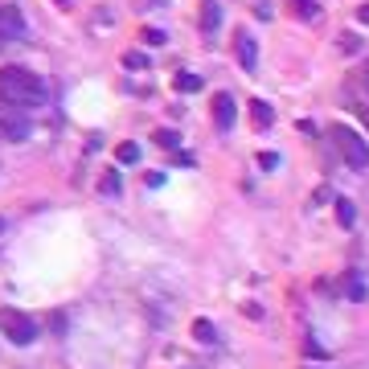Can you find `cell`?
Segmentation results:
<instances>
[{
	"label": "cell",
	"instance_id": "1",
	"mask_svg": "<svg viewBox=\"0 0 369 369\" xmlns=\"http://www.w3.org/2000/svg\"><path fill=\"white\" fill-rule=\"evenodd\" d=\"M49 98V87L42 74L25 70V66H4L0 70V103L12 107V111H25V107H42Z\"/></svg>",
	"mask_w": 369,
	"mask_h": 369
},
{
	"label": "cell",
	"instance_id": "2",
	"mask_svg": "<svg viewBox=\"0 0 369 369\" xmlns=\"http://www.w3.org/2000/svg\"><path fill=\"white\" fill-rule=\"evenodd\" d=\"M328 136H332V148L341 152V160L349 169H369V144L361 139V132H353L349 123H332Z\"/></svg>",
	"mask_w": 369,
	"mask_h": 369
},
{
	"label": "cell",
	"instance_id": "3",
	"mask_svg": "<svg viewBox=\"0 0 369 369\" xmlns=\"http://www.w3.org/2000/svg\"><path fill=\"white\" fill-rule=\"evenodd\" d=\"M0 332H4L12 345H33V341H37V324L29 320L25 312H0Z\"/></svg>",
	"mask_w": 369,
	"mask_h": 369
},
{
	"label": "cell",
	"instance_id": "4",
	"mask_svg": "<svg viewBox=\"0 0 369 369\" xmlns=\"http://www.w3.org/2000/svg\"><path fill=\"white\" fill-rule=\"evenodd\" d=\"M21 37H25V17L12 4H0V46L21 42Z\"/></svg>",
	"mask_w": 369,
	"mask_h": 369
},
{
	"label": "cell",
	"instance_id": "5",
	"mask_svg": "<svg viewBox=\"0 0 369 369\" xmlns=\"http://www.w3.org/2000/svg\"><path fill=\"white\" fill-rule=\"evenodd\" d=\"M29 136V119L25 115H0V139H8V144H21V139Z\"/></svg>",
	"mask_w": 369,
	"mask_h": 369
},
{
	"label": "cell",
	"instance_id": "6",
	"mask_svg": "<svg viewBox=\"0 0 369 369\" xmlns=\"http://www.w3.org/2000/svg\"><path fill=\"white\" fill-rule=\"evenodd\" d=\"M238 66L246 70V74H255V66H259V46H255V37L250 33H238Z\"/></svg>",
	"mask_w": 369,
	"mask_h": 369
},
{
	"label": "cell",
	"instance_id": "7",
	"mask_svg": "<svg viewBox=\"0 0 369 369\" xmlns=\"http://www.w3.org/2000/svg\"><path fill=\"white\" fill-rule=\"evenodd\" d=\"M250 123H255L259 132H267V128L275 123V107H271L267 98H250Z\"/></svg>",
	"mask_w": 369,
	"mask_h": 369
},
{
	"label": "cell",
	"instance_id": "8",
	"mask_svg": "<svg viewBox=\"0 0 369 369\" xmlns=\"http://www.w3.org/2000/svg\"><path fill=\"white\" fill-rule=\"evenodd\" d=\"M214 123H218L222 132H230V128H234V98L226 91L214 98Z\"/></svg>",
	"mask_w": 369,
	"mask_h": 369
},
{
	"label": "cell",
	"instance_id": "9",
	"mask_svg": "<svg viewBox=\"0 0 369 369\" xmlns=\"http://www.w3.org/2000/svg\"><path fill=\"white\" fill-rule=\"evenodd\" d=\"M218 25H222V4L218 0H201V29L218 33Z\"/></svg>",
	"mask_w": 369,
	"mask_h": 369
},
{
	"label": "cell",
	"instance_id": "10",
	"mask_svg": "<svg viewBox=\"0 0 369 369\" xmlns=\"http://www.w3.org/2000/svg\"><path fill=\"white\" fill-rule=\"evenodd\" d=\"M336 222H341L345 230H353V222H357V205H353L349 197H336Z\"/></svg>",
	"mask_w": 369,
	"mask_h": 369
},
{
	"label": "cell",
	"instance_id": "11",
	"mask_svg": "<svg viewBox=\"0 0 369 369\" xmlns=\"http://www.w3.org/2000/svg\"><path fill=\"white\" fill-rule=\"evenodd\" d=\"M173 87H177V91H201V87H205V78H201V74H189V70H181V74H177V78H173Z\"/></svg>",
	"mask_w": 369,
	"mask_h": 369
},
{
	"label": "cell",
	"instance_id": "12",
	"mask_svg": "<svg viewBox=\"0 0 369 369\" xmlns=\"http://www.w3.org/2000/svg\"><path fill=\"white\" fill-rule=\"evenodd\" d=\"M193 336H197L201 345H214V341H218V328L201 316V320H193Z\"/></svg>",
	"mask_w": 369,
	"mask_h": 369
},
{
	"label": "cell",
	"instance_id": "13",
	"mask_svg": "<svg viewBox=\"0 0 369 369\" xmlns=\"http://www.w3.org/2000/svg\"><path fill=\"white\" fill-rule=\"evenodd\" d=\"M98 193H103V197H119V193H123V177H119V173H107V177L98 181Z\"/></svg>",
	"mask_w": 369,
	"mask_h": 369
},
{
	"label": "cell",
	"instance_id": "14",
	"mask_svg": "<svg viewBox=\"0 0 369 369\" xmlns=\"http://www.w3.org/2000/svg\"><path fill=\"white\" fill-rule=\"evenodd\" d=\"M291 8H295L300 21H312V17L320 12V0H291Z\"/></svg>",
	"mask_w": 369,
	"mask_h": 369
},
{
	"label": "cell",
	"instance_id": "15",
	"mask_svg": "<svg viewBox=\"0 0 369 369\" xmlns=\"http://www.w3.org/2000/svg\"><path fill=\"white\" fill-rule=\"evenodd\" d=\"M115 160H119V164H136L139 160V144H119V148H115Z\"/></svg>",
	"mask_w": 369,
	"mask_h": 369
},
{
	"label": "cell",
	"instance_id": "16",
	"mask_svg": "<svg viewBox=\"0 0 369 369\" xmlns=\"http://www.w3.org/2000/svg\"><path fill=\"white\" fill-rule=\"evenodd\" d=\"M123 66H132V70H144V66H148V58H144L139 49H128V53H123Z\"/></svg>",
	"mask_w": 369,
	"mask_h": 369
},
{
	"label": "cell",
	"instance_id": "17",
	"mask_svg": "<svg viewBox=\"0 0 369 369\" xmlns=\"http://www.w3.org/2000/svg\"><path fill=\"white\" fill-rule=\"evenodd\" d=\"M156 144H160V148H169V152H177L181 136H177V132H156Z\"/></svg>",
	"mask_w": 369,
	"mask_h": 369
},
{
	"label": "cell",
	"instance_id": "18",
	"mask_svg": "<svg viewBox=\"0 0 369 369\" xmlns=\"http://www.w3.org/2000/svg\"><path fill=\"white\" fill-rule=\"evenodd\" d=\"M169 37L160 33V29H144V46H164Z\"/></svg>",
	"mask_w": 369,
	"mask_h": 369
},
{
	"label": "cell",
	"instance_id": "19",
	"mask_svg": "<svg viewBox=\"0 0 369 369\" xmlns=\"http://www.w3.org/2000/svg\"><path fill=\"white\" fill-rule=\"evenodd\" d=\"M349 295H353V300H366V287H361L357 279H349Z\"/></svg>",
	"mask_w": 369,
	"mask_h": 369
},
{
	"label": "cell",
	"instance_id": "20",
	"mask_svg": "<svg viewBox=\"0 0 369 369\" xmlns=\"http://www.w3.org/2000/svg\"><path fill=\"white\" fill-rule=\"evenodd\" d=\"M259 164H263V169H275L279 156H275V152H263V156H259Z\"/></svg>",
	"mask_w": 369,
	"mask_h": 369
},
{
	"label": "cell",
	"instance_id": "21",
	"mask_svg": "<svg viewBox=\"0 0 369 369\" xmlns=\"http://www.w3.org/2000/svg\"><path fill=\"white\" fill-rule=\"evenodd\" d=\"M144 8H169V0H139Z\"/></svg>",
	"mask_w": 369,
	"mask_h": 369
},
{
	"label": "cell",
	"instance_id": "22",
	"mask_svg": "<svg viewBox=\"0 0 369 369\" xmlns=\"http://www.w3.org/2000/svg\"><path fill=\"white\" fill-rule=\"evenodd\" d=\"M357 17H361V25H369V0L361 4V8H357Z\"/></svg>",
	"mask_w": 369,
	"mask_h": 369
},
{
	"label": "cell",
	"instance_id": "23",
	"mask_svg": "<svg viewBox=\"0 0 369 369\" xmlns=\"http://www.w3.org/2000/svg\"><path fill=\"white\" fill-rule=\"evenodd\" d=\"M361 119H366V128H369V103H366V107H361Z\"/></svg>",
	"mask_w": 369,
	"mask_h": 369
},
{
	"label": "cell",
	"instance_id": "24",
	"mask_svg": "<svg viewBox=\"0 0 369 369\" xmlns=\"http://www.w3.org/2000/svg\"><path fill=\"white\" fill-rule=\"evenodd\" d=\"M0 230H4V218H0Z\"/></svg>",
	"mask_w": 369,
	"mask_h": 369
},
{
	"label": "cell",
	"instance_id": "25",
	"mask_svg": "<svg viewBox=\"0 0 369 369\" xmlns=\"http://www.w3.org/2000/svg\"><path fill=\"white\" fill-rule=\"evenodd\" d=\"M312 369H320V366H312Z\"/></svg>",
	"mask_w": 369,
	"mask_h": 369
}]
</instances>
